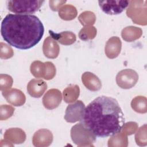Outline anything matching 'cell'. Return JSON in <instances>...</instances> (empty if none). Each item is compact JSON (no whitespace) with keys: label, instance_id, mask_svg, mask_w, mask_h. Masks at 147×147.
Returning a JSON list of instances; mask_svg holds the SVG:
<instances>
[{"label":"cell","instance_id":"1","mask_svg":"<svg viewBox=\"0 0 147 147\" xmlns=\"http://www.w3.org/2000/svg\"><path fill=\"white\" fill-rule=\"evenodd\" d=\"M80 122L95 137L105 138L121 132L125 124V118L115 99L100 96L85 108Z\"/></svg>","mask_w":147,"mask_h":147},{"label":"cell","instance_id":"2","mask_svg":"<svg viewBox=\"0 0 147 147\" xmlns=\"http://www.w3.org/2000/svg\"><path fill=\"white\" fill-rule=\"evenodd\" d=\"M44 27L40 20L32 14H9L1 23V33L3 40L20 49H29L41 40Z\"/></svg>","mask_w":147,"mask_h":147},{"label":"cell","instance_id":"3","mask_svg":"<svg viewBox=\"0 0 147 147\" xmlns=\"http://www.w3.org/2000/svg\"><path fill=\"white\" fill-rule=\"evenodd\" d=\"M44 1H8L7 7L9 11L19 14H32L39 10Z\"/></svg>","mask_w":147,"mask_h":147},{"label":"cell","instance_id":"4","mask_svg":"<svg viewBox=\"0 0 147 147\" xmlns=\"http://www.w3.org/2000/svg\"><path fill=\"white\" fill-rule=\"evenodd\" d=\"M71 136L76 145L82 142H94L96 137L82 123L73 126L71 130Z\"/></svg>","mask_w":147,"mask_h":147},{"label":"cell","instance_id":"5","mask_svg":"<svg viewBox=\"0 0 147 147\" xmlns=\"http://www.w3.org/2000/svg\"><path fill=\"white\" fill-rule=\"evenodd\" d=\"M138 79L137 73L131 69H125L118 73L116 76V82L122 88L129 89L133 87Z\"/></svg>","mask_w":147,"mask_h":147},{"label":"cell","instance_id":"6","mask_svg":"<svg viewBox=\"0 0 147 147\" xmlns=\"http://www.w3.org/2000/svg\"><path fill=\"white\" fill-rule=\"evenodd\" d=\"M84 103L80 100H76L72 104H69L66 108L64 119L67 122L74 123L80 121L85 110Z\"/></svg>","mask_w":147,"mask_h":147},{"label":"cell","instance_id":"7","mask_svg":"<svg viewBox=\"0 0 147 147\" xmlns=\"http://www.w3.org/2000/svg\"><path fill=\"white\" fill-rule=\"evenodd\" d=\"M99 5L101 10L107 14L116 15L121 13L128 6V1H99Z\"/></svg>","mask_w":147,"mask_h":147},{"label":"cell","instance_id":"8","mask_svg":"<svg viewBox=\"0 0 147 147\" xmlns=\"http://www.w3.org/2000/svg\"><path fill=\"white\" fill-rule=\"evenodd\" d=\"M146 1H130L129 3V7L126 10L128 17L131 18L136 24H139L140 18L143 15L146 16Z\"/></svg>","mask_w":147,"mask_h":147},{"label":"cell","instance_id":"9","mask_svg":"<svg viewBox=\"0 0 147 147\" xmlns=\"http://www.w3.org/2000/svg\"><path fill=\"white\" fill-rule=\"evenodd\" d=\"M62 100L60 91L57 89L48 90L42 98L44 107L49 110L54 109L59 106Z\"/></svg>","mask_w":147,"mask_h":147},{"label":"cell","instance_id":"10","mask_svg":"<svg viewBox=\"0 0 147 147\" xmlns=\"http://www.w3.org/2000/svg\"><path fill=\"white\" fill-rule=\"evenodd\" d=\"M7 102L15 106H21L25 102V96L24 94L18 89H11L2 92Z\"/></svg>","mask_w":147,"mask_h":147},{"label":"cell","instance_id":"11","mask_svg":"<svg viewBox=\"0 0 147 147\" xmlns=\"http://www.w3.org/2000/svg\"><path fill=\"white\" fill-rule=\"evenodd\" d=\"M47 88V83L41 79H32L27 86V90L29 94L34 98L41 97Z\"/></svg>","mask_w":147,"mask_h":147},{"label":"cell","instance_id":"12","mask_svg":"<svg viewBox=\"0 0 147 147\" xmlns=\"http://www.w3.org/2000/svg\"><path fill=\"white\" fill-rule=\"evenodd\" d=\"M121 49V42L118 37H112L107 42L105 46V53L110 59L118 56Z\"/></svg>","mask_w":147,"mask_h":147},{"label":"cell","instance_id":"13","mask_svg":"<svg viewBox=\"0 0 147 147\" xmlns=\"http://www.w3.org/2000/svg\"><path fill=\"white\" fill-rule=\"evenodd\" d=\"M43 52L48 58L54 59L57 57L59 52V47L56 41L51 37L46 38L43 44Z\"/></svg>","mask_w":147,"mask_h":147},{"label":"cell","instance_id":"14","mask_svg":"<svg viewBox=\"0 0 147 147\" xmlns=\"http://www.w3.org/2000/svg\"><path fill=\"white\" fill-rule=\"evenodd\" d=\"M82 80L86 88L91 91H98L101 88L102 85L100 80L91 72H84L82 75Z\"/></svg>","mask_w":147,"mask_h":147},{"label":"cell","instance_id":"15","mask_svg":"<svg viewBox=\"0 0 147 147\" xmlns=\"http://www.w3.org/2000/svg\"><path fill=\"white\" fill-rule=\"evenodd\" d=\"M142 34V30L135 26H128L122 31V37L126 41L131 42L139 38Z\"/></svg>","mask_w":147,"mask_h":147},{"label":"cell","instance_id":"16","mask_svg":"<svg viewBox=\"0 0 147 147\" xmlns=\"http://www.w3.org/2000/svg\"><path fill=\"white\" fill-rule=\"evenodd\" d=\"M49 33L53 38L64 45L72 44L76 40L75 35L71 32H63L60 33L56 34L54 33L52 31H49Z\"/></svg>","mask_w":147,"mask_h":147},{"label":"cell","instance_id":"17","mask_svg":"<svg viewBox=\"0 0 147 147\" xmlns=\"http://www.w3.org/2000/svg\"><path fill=\"white\" fill-rule=\"evenodd\" d=\"M59 15L63 20H71L77 15L76 9L71 5H65L59 9Z\"/></svg>","mask_w":147,"mask_h":147},{"label":"cell","instance_id":"18","mask_svg":"<svg viewBox=\"0 0 147 147\" xmlns=\"http://www.w3.org/2000/svg\"><path fill=\"white\" fill-rule=\"evenodd\" d=\"M64 99L67 103L74 102L79 96V88L77 85L66 88L63 91Z\"/></svg>","mask_w":147,"mask_h":147},{"label":"cell","instance_id":"19","mask_svg":"<svg viewBox=\"0 0 147 147\" xmlns=\"http://www.w3.org/2000/svg\"><path fill=\"white\" fill-rule=\"evenodd\" d=\"M132 109L136 112L145 113L146 112V99L145 97L138 96L134 98L131 103Z\"/></svg>","mask_w":147,"mask_h":147},{"label":"cell","instance_id":"20","mask_svg":"<svg viewBox=\"0 0 147 147\" xmlns=\"http://www.w3.org/2000/svg\"><path fill=\"white\" fill-rule=\"evenodd\" d=\"M45 67V63H43L39 61H34L31 64L30 71L32 74L36 78H44L45 75V71L44 69Z\"/></svg>","mask_w":147,"mask_h":147},{"label":"cell","instance_id":"21","mask_svg":"<svg viewBox=\"0 0 147 147\" xmlns=\"http://www.w3.org/2000/svg\"><path fill=\"white\" fill-rule=\"evenodd\" d=\"M14 109L9 105H2L1 106V120H5L10 117L14 112Z\"/></svg>","mask_w":147,"mask_h":147},{"label":"cell","instance_id":"22","mask_svg":"<svg viewBox=\"0 0 147 147\" xmlns=\"http://www.w3.org/2000/svg\"><path fill=\"white\" fill-rule=\"evenodd\" d=\"M46 71L44 79L49 80L52 79L56 74V68L53 64L51 62H46Z\"/></svg>","mask_w":147,"mask_h":147},{"label":"cell","instance_id":"23","mask_svg":"<svg viewBox=\"0 0 147 147\" xmlns=\"http://www.w3.org/2000/svg\"><path fill=\"white\" fill-rule=\"evenodd\" d=\"M13 83L12 78L7 75H1V90H5L11 87Z\"/></svg>","mask_w":147,"mask_h":147},{"label":"cell","instance_id":"24","mask_svg":"<svg viewBox=\"0 0 147 147\" xmlns=\"http://www.w3.org/2000/svg\"><path fill=\"white\" fill-rule=\"evenodd\" d=\"M1 57L2 59H8L13 56V52L12 49L8 47L6 44L1 43Z\"/></svg>","mask_w":147,"mask_h":147},{"label":"cell","instance_id":"25","mask_svg":"<svg viewBox=\"0 0 147 147\" xmlns=\"http://www.w3.org/2000/svg\"><path fill=\"white\" fill-rule=\"evenodd\" d=\"M67 1H49V3L50 7L53 11H57L59 7L64 5Z\"/></svg>","mask_w":147,"mask_h":147}]
</instances>
